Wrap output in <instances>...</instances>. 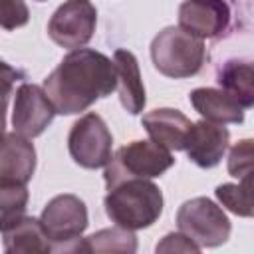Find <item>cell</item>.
Instances as JSON below:
<instances>
[{"label": "cell", "instance_id": "1", "mask_svg": "<svg viewBox=\"0 0 254 254\" xmlns=\"http://www.w3.org/2000/svg\"><path fill=\"white\" fill-rule=\"evenodd\" d=\"M117 85L113 62L95 50H71L44 79V91L56 113L75 115L97 99L111 95Z\"/></svg>", "mask_w": 254, "mask_h": 254}, {"label": "cell", "instance_id": "2", "mask_svg": "<svg viewBox=\"0 0 254 254\" xmlns=\"http://www.w3.org/2000/svg\"><path fill=\"white\" fill-rule=\"evenodd\" d=\"M107 190L105 212L111 222L127 230L149 228L163 212V192L149 179H129Z\"/></svg>", "mask_w": 254, "mask_h": 254}, {"label": "cell", "instance_id": "3", "mask_svg": "<svg viewBox=\"0 0 254 254\" xmlns=\"http://www.w3.org/2000/svg\"><path fill=\"white\" fill-rule=\"evenodd\" d=\"M151 60L159 73L183 79L196 75L206 60V48L200 38L190 36L179 26H167L151 42Z\"/></svg>", "mask_w": 254, "mask_h": 254}, {"label": "cell", "instance_id": "4", "mask_svg": "<svg viewBox=\"0 0 254 254\" xmlns=\"http://www.w3.org/2000/svg\"><path fill=\"white\" fill-rule=\"evenodd\" d=\"M175 165L169 149L153 141H131L117 149L105 165V185L107 189L129 179H155L161 177Z\"/></svg>", "mask_w": 254, "mask_h": 254}, {"label": "cell", "instance_id": "5", "mask_svg": "<svg viewBox=\"0 0 254 254\" xmlns=\"http://www.w3.org/2000/svg\"><path fill=\"white\" fill-rule=\"evenodd\" d=\"M40 224L52 242V250L75 252V244L89 224L87 206L75 194H58L44 206Z\"/></svg>", "mask_w": 254, "mask_h": 254}, {"label": "cell", "instance_id": "6", "mask_svg": "<svg viewBox=\"0 0 254 254\" xmlns=\"http://www.w3.org/2000/svg\"><path fill=\"white\" fill-rule=\"evenodd\" d=\"M177 226L198 248H214L228 240L230 220L220 206L206 196H196L183 202L177 210Z\"/></svg>", "mask_w": 254, "mask_h": 254}, {"label": "cell", "instance_id": "7", "mask_svg": "<svg viewBox=\"0 0 254 254\" xmlns=\"http://www.w3.org/2000/svg\"><path fill=\"white\" fill-rule=\"evenodd\" d=\"M113 137L101 115L89 111L81 115L67 135V149L71 159L83 169H101L111 159Z\"/></svg>", "mask_w": 254, "mask_h": 254}, {"label": "cell", "instance_id": "8", "mask_svg": "<svg viewBox=\"0 0 254 254\" xmlns=\"http://www.w3.org/2000/svg\"><path fill=\"white\" fill-rule=\"evenodd\" d=\"M97 10L91 0H65L48 22V36L62 48H83L95 32Z\"/></svg>", "mask_w": 254, "mask_h": 254}, {"label": "cell", "instance_id": "9", "mask_svg": "<svg viewBox=\"0 0 254 254\" xmlns=\"http://www.w3.org/2000/svg\"><path fill=\"white\" fill-rule=\"evenodd\" d=\"M54 115L56 109L48 99L44 87L24 81L16 89L14 113H12V125L16 133L28 139L40 137L54 121Z\"/></svg>", "mask_w": 254, "mask_h": 254}, {"label": "cell", "instance_id": "10", "mask_svg": "<svg viewBox=\"0 0 254 254\" xmlns=\"http://www.w3.org/2000/svg\"><path fill=\"white\" fill-rule=\"evenodd\" d=\"M230 6L226 0H185L179 8V28L194 38H218L228 30Z\"/></svg>", "mask_w": 254, "mask_h": 254}, {"label": "cell", "instance_id": "11", "mask_svg": "<svg viewBox=\"0 0 254 254\" xmlns=\"http://www.w3.org/2000/svg\"><path fill=\"white\" fill-rule=\"evenodd\" d=\"M228 143H230V131L222 123L200 119L190 125L183 149L196 167L212 169L222 161Z\"/></svg>", "mask_w": 254, "mask_h": 254}, {"label": "cell", "instance_id": "12", "mask_svg": "<svg viewBox=\"0 0 254 254\" xmlns=\"http://www.w3.org/2000/svg\"><path fill=\"white\" fill-rule=\"evenodd\" d=\"M36 171V149L20 133L0 137V185H28Z\"/></svg>", "mask_w": 254, "mask_h": 254}, {"label": "cell", "instance_id": "13", "mask_svg": "<svg viewBox=\"0 0 254 254\" xmlns=\"http://www.w3.org/2000/svg\"><path fill=\"white\" fill-rule=\"evenodd\" d=\"M141 125L145 127L153 143L169 151H181L185 147V139L192 123L179 109L161 107L145 113L141 119Z\"/></svg>", "mask_w": 254, "mask_h": 254}, {"label": "cell", "instance_id": "14", "mask_svg": "<svg viewBox=\"0 0 254 254\" xmlns=\"http://www.w3.org/2000/svg\"><path fill=\"white\" fill-rule=\"evenodd\" d=\"M113 65L117 75V91L121 105L131 115H137L143 111L147 97H145V85L141 79L137 58L129 50H115L113 54Z\"/></svg>", "mask_w": 254, "mask_h": 254}, {"label": "cell", "instance_id": "15", "mask_svg": "<svg viewBox=\"0 0 254 254\" xmlns=\"http://www.w3.org/2000/svg\"><path fill=\"white\" fill-rule=\"evenodd\" d=\"M190 105L202 119L214 123H242L244 121V107L238 103L236 97L226 93L224 89L216 87H196L189 95Z\"/></svg>", "mask_w": 254, "mask_h": 254}, {"label": "cell", "instance_id": "16", "mask_svg": "<svg viewBox=\"0 0 254 254\" xmlns=\"http://www.w3.org/2000/svg\"><path fill=\"white\" fill-rule=\"evenodd\" d=\"M4 250L10 254H46L52 252V242L48 240L40 218L24 216L4 230Z\"/></svg>", "mask_w": 254, "mask_h": 254}, {"label": "cell", "instance_id": "17", "mask_svg": "<svg viewBox=\"0 0 254 254\" xmlns=\"http://www.w3.org/2000/svg\"><path fill=\"white\" fill-rule=\"evenodd\" d=\"M216 81L220 89L238 99V103L248 109L254 105V71L248 60H228L218 69Z\"/></svg>", "mask_w": 254, "mask_h": 254}, {"label": "cell", "instance_id": "18", "mask_svg": "<svg viewBox=\"0 0 254 254\" xmlns=\"http://www.w3.org/2000/svg\"><path fill=\"white\" fill-rule=\"evenodd\" d=\"M137 250V236L133 230H127L123 226L103 228L93 232L91 236L77 240L75 252H135Z\"/></svg>", "mask_w": 254, "mask_h": 254}, {"label": "cell", "instance_id": "19", "mask_svg": "<svg viewBox=\"0 0 254 254\" xmlns=\"http://www.w3.org/2000/svg\"><path fill=\"white\" fill-rule=\"evenodd\" d=\"M30 192L26 185H0V232L24 218Z\"/></svg>", "mask_w": 254, "mask_h": 254}, {"label": "cell", "instance_id": "20", "mask_svg": "<svg viewBox=\"0 0 254 254\" xmlns=\"http://www.w3.org/2000/svg\"><path fill=\"white\" fill-rule=\"evenodd\" d=\"M250 189H252V181H250V177H244V179H240L238 185H234V183L218 185L214 194L222 202V206H226L230 212H234L236 216L248 218V216H252Z\"/></svg>", "mask_w": 254, "mask_h": 254}, {"label": "cell", "instance_id": "21", "mask_svg": "<svg viewBox=\"0 0 254 254\" xmlns=\"http://www.w3.org/2000/svg\"><path fill=\"white\" fill-rule=\"evenodd\" d=\"M228 175L236 179H244L252 175V141H238L228 153Z\"/></svg>", "mask_w": 254, "mask_h": 254}, {"label": "cell", "instance_id": "22", "mask_svg": "<svg viewBox=\"0 0 254 254\" xmlns=\"http://www.w3.org/2000/svg\"><path fill=\"white\" fill-rule=\"evenodd\" d=\"M18 79H24V73L0 60V137L6 133V109H8L14 83Z\"/></svg>", "mask_w": 254, "mask_h": 254}, {"label": "cell", "instance_id": "23", "mask_svg": "<svg viewBox=\"0 0 254 254\" xmlns=\"http://www.w3.org/2000/svg\"><path fill=\"white\" fill-rule=\"evenodd\" d=\"M30 20V10L24 0H0V28L16 30L26 26Z\"/></svg>", "mask_w": 254, "mask_h": 254}, {"label": "cell", "instance_id": "24", "mask_svg": "<svg viewBox=\"0 0 254 254\" xmlns=\"http://www.w3.org/2000/svg\"><path fill=\"white\" fill-rule=\"evenodd\" d=\"M155 250L157 252H198L200 248L192 240H189L183 232H171L157 244Z\"/></svg>", "mask_w": 254, "mask_h": 254}, {"label": "cell", "instance_id": "25", "mask_svg": "<svg viewBox=\"0 0 254 254\" xmlns=\"http://www.w3.org/2000/svg\"><path fill=\"white\" fill-rule=\"evenodd\" d=\"M36 2H44V0H36Z\"/></svg>", "mask_w": 254, "mask_h": 254}]
</instances>
